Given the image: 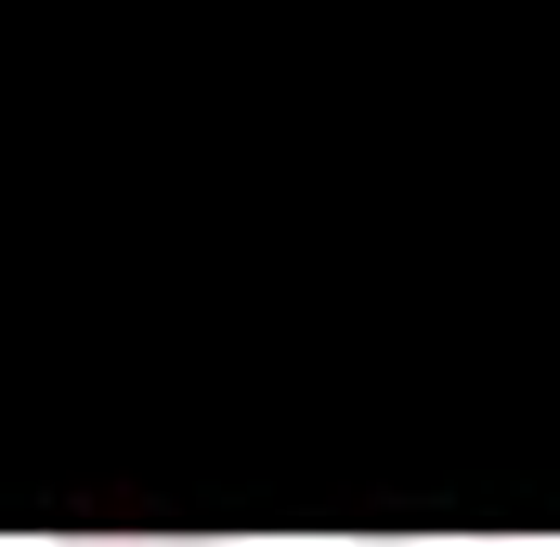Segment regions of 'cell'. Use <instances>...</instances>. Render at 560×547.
I'll list each match as a JSON object with an SVG mask.
<instances>
[{
	"label": "cell",
	"instance_id": "cell-1",
	"mask_svg": "<svg viewBox=\"0 0 560 547\" xmlns=\"http://www.w3.org/2000/svg\"><path fill=\"white\" fill-rule=\"evenodd\" d=\"M52 547H209V535H52Z\"/></svg>",
	"mask_w": 560,
	"mask_h": 547
},
{
	"label": "cell",
	"instance_id": "cell-2",
	"mask_svg": "<svg viewBox=\"0 0 560 547\" xmlns=\"http://www.w3.org/2000/svg\"><path fill=\"white\" fill-rule=\"evenodd\" d=\"M482 547H522V535H482Z\"/></svg>",
	"mask_w": 560,
	"mask_h": 547
}]
</instances>
